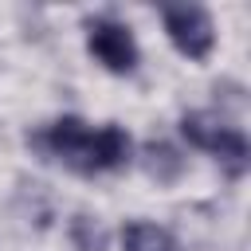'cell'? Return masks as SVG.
Masks as SVG:
<instances>
[{
  "instance_id": "1",
  "label": "cell",
  "mask_w": 251,
  "mask_h": 251,
  "mask_svg": "<svg viewBox=\"0 0 251 251\" xmlns=\"http://www.w3.org/2000/svg\"><path fill=\"white\" fill-rule=\"evenodd\" d=\"M27 141L47 153L51 161L82 173V176H94V173H118L129 165L133 157V141L122 126H86L82 118L67 114V118H55L47 122L43 129L27 133Z\"/></svg>"
},
{
  "instance_id": "2",
  "label": "cell",
  "mask_w": 251,
  "mask_h": 251,
  "mask_svg": "<svg viewBox=\"0 0 251 251\" xmlns=\"http://www.w3.org/2000/svg\"><path fill=\"white\" fill-rule=\"evenodd\" d=\"M180 133L188 137V145H196V149L212 153L216 161H224V165L231 169V176H239V173L247 169L251 149H247L243 129H235V126H227V122H220L216 114H204V110L184 114V118H180Z\"/></svg>"
},
{
  "instance_id": "3",
  "label": "cell",
  "mask_w": 251,
  "mask_h": 251,
  "mask_svg": "<svg viewBox=\"0 0 251 251\" xmlns=\"http://www.w3.org/2000/svg\"><path fill=\"white\" fill-rule=\"evenodd\" d=\"M86 47L90 55L114 71V75H129L137 67V43H133V31L110 16H90L86 20Z\"/></svg>"
},
{
  "instance_id": "4",
  "label": "cell",
  "mask_w": 251,
  "mask_h": 251,
  "mask_svg": "<svg viewBox=\"0 0 251 251\" xmlns=\"http://www.w3.org/2000/svg\"><path fill=\"white\" fill-rule=\"evenodd\" d=\"M161 20H165V31L180 55L208 59V51L216 43V27H212V16L204 8H165Z\"/></svg>"
},
{
  "instance_id": "5",
  "label": "cell",
  "mask_w": 251,
  "mask_h": 251,
  "mask_svg": "<svg viewBox=\"0 0 251 251\" xmlns=\"http://www.w3.org/2000/svg\"><path fill=\"white\" fill-rule=\"evenodd\" d=\"M122 251H180V243L165 227H157V224L129 220L122 227Z\"/></svg>"
},
{
  "instance_id": "6",
  "label": "cell",
  "mask_w": 251,
  "mask_h": 251,
  "mask_svg": "<svg viewBox=\"0 0 251 251\" xmlns=\"http://www.w3.org/2000/svg\"><path fill=\"white\" fill-rule=\"evenodd\" d=\"M145 169H149V176H157V180H176L180 176V169H184V157L173 149V145H165V141H153L149 149H145Z\"/></svg>"
},
{
  "instance_id": "7",
  "label": "cell",
  "mask_w": 251,
  "mask_h": 251,
  "mask_svg": "<svg viewBox=\"0 0 251 251\" xmlns=\"http://www.w3.org/2000/svg\"><path fill=\"white\" fill-rule=\"evenodd\" d=\"M71 239H75L78 251H106V231L90 216H75L71 220Z\"/></svg>"
}]
</instances>
